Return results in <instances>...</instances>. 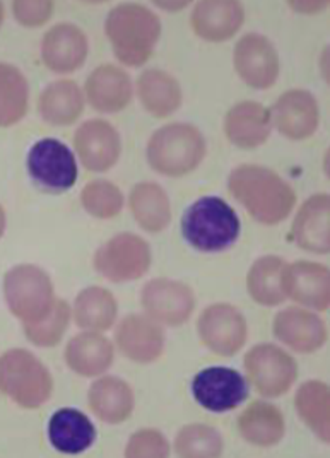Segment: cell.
<instances>
[{
	"label": "cell",
	"instance_id": "obj_1",
	"mask_svg": "<svg viewBox=\"0 0 330 458\" xmlns=\"http://www.w3.org/2000/svg\"><path fill=\"white\" fill-rule=\"evenodd\" d=\"M228 187L234 199L262 225L283 223L296 206L292 185L266 166L241 165L234 168Z\"/></svg>",
	"mask_w": 330,
	"mask_h": 458
},
{
	"label": "cell",
	"instance_id": "obj_2",
	"mask_svg": "<svg viewBox=\"0 0 330 458\" xmlns=\"http://www.w3.org/2000/svg\"><path fill=\"white\" fill-rule=\"evenodd\" d=\"M105 33L115 57L123 65L139 67L153 57L161 37V21L142 4H120L106 16Z\"/></svg>",
	"mask_w": 330,
	"mask_h": 458
},
{
	"label": "cell",
	"instance_id": "obj_3",
	"mask_svg": "<svg viewBox=\"0 0 330 458\" xmlns=\"http://www.w3.org/2000/svg\"><path fill=\"white\" fill-rule=\"evenodd\" d=\"M240 219L233 208L219 197H202L185 210L182 233L187 243L199 251H223L240 236Z\"/></svg>",
	"mask_w": 330,
	"mask_h": 458
},
{
	"label": "cell",
	"instance_id": "obj_4",
	"mask_svg": "<svg viewBox=\"0 0 330 458\" xmlns=\"http://www.w3.org/2000/svg\"><path fill=\"white\" fill-rule=\"evenodd\" d=\"M206 151V139L197 127L190 123H168L149 139L148 161L155 172L178 178L194 172Z\"/></svg>",
	"mask_w": 330,
	"mask_h": 458
},
{
	"label": "cell",
	"instance_id": "obj_5",
	"mask_svg": "<svg viewBox=\"0 0 330 458\" xmlns=\"http://www.w3.org/2000/svg\"><path fill=\"white\" fill-rule=\"evenodd\" d=\"M0 392L22 409H38L52 397L54 377L26 349H9L0 356Z\"/></svg>",
	"mask_w": 330,
	"mask_h": 458
},
{
	"label": "cell",
	"instance_id": "obj_6",
	"mask_svg": "<svg viewBox=\"0 0 330 458\" xmlns=\"http://www.w3.org/2000/svg\"><path fill=\"white\" fill-rule=\"evenodd\" d=\"M4 296L11 313L22 324L41 320L57 300L50 276L33 264H21L5 272Z\"/></svg>",
	"mask_w": 330,
	"mask_h": 458
},
{
	"label": "cell",
	"instance_id": "obj_7",
	"mask_svg": "<svg viewBox=\"0 0 330 458\" xmlns=\"http://www.w3.org/2000/svg\"><path fill=\"white\" fill-rule=\"evenodd\" d=\"M151 260V249L146 240L132 233H120L97 250L95 267L112 283H129L146 276Z\"/></svg>",
	"mask_w": 330,
	"mask_h": 458
},
{
	"label": "cell",
	"instance_id": "obj_8",
	"mask_svg": "<svg viewBox=\"0 0 330 458\" xmlns=\"http://www.w3.org/2000/svg\"><path fill=\"white\" fill-rule=\"evenodd\" d=\"M247 377L264 397H281L298 378V364L292 354L274 344H258L245 356Z\"/></svg>",
	"mask_w": 330,
	"mask_h": 458
},
{
	"label": "cell",
	"instance_id": "obj_9",
	"mask_svg": "<svg viewBox=\"0 0 330 458\" xmlns=\"http://www.w3.org/2000/svg\"><path fill=\"white\" fill-rule=\"evenodd\" d=\"M28 172L43 191H69L78 182V163L72 151L57 139H41L28 153Z\"/></svg>",
	"mask_w": 330,
	"mask_h": 458
},
{
	"label": "cell",
	"instance_id": "obj_10",
	"mask_svg": "<svg viewBox=\"0 0 330 458\" xmlns=\"http://www.w3.org/2000/svg\"><path fill=\"white\" fill-rule=\"evenodd\" d=\"M192 394L209 412H230L249 399V383L240 371L213 366L199 371L192 382Z\"/></svg>",
	"mask_w": 330,
	"mask_h": 458
},
{
	"label": "cell",
	"instance_id": "obj_11",
	"mask_svg": "<svg viewBox=\"0 0 330 458\" xmlns=\"http://www.w3.org/2000/svg\"><path fill=\"white\" fill-rule=\"evenodd\" d=\"M197 330L202 344L219 356H234L243 349L249 337L245 317L226 303L206 308L199 317Z\"/></svg>",
	"mask_w": 330,
	"mask_h": 458
},
{
	"label": "cell",
	"instance_id": "obj_12",
	"mask_svg": "<svg viewBox=\"0 0 330 458\" xmlns=\"http://www.w3.org/2000/svg\"><path fill=\"white\" fill-rule=\"evenodd\" d=\"M233 64L238 76L253 89L272 88L279 77V55L271 39L249 33L234 47Z\"/></svg>",
	"mask_w": 330,
	"mask_h": 458
},
{
	"label": "cell",
	"instance_id": "obj_13",
	"mask_svg": "<svg viewBox=\"0 0 330 458\" xmlns=\"http://www.w3.org/2000/svg\"><path fill=\"white\" fill-rule=\"evenodd\" d=\"M140 301L155 322L168 327L183 325L195 308L194 291L172 279H153L142 287Z\"/></svg>",
	"mask_w": 330,
	"mask_h": 458
},
{
	"label": "cell",
	"instance_id": "obj_14",
	"mask_svg": "<svg viewBox=\"0 0 330 458\" xmlns=\"http://www.w3.org/2000/svg\"><path fill=\"white\" fill-rule=\"evenodd\" d=\"M74 148L80 163L89 172H108L122 154V139L117 129L105 120H88L74 135Z\"/></svg>",
	"mask_w": 330,
	"mask_h": 458
},
{
	"label": "cell",
	"instance_id": "obj_15",
	"mask_svg": "<svg viewBox=\"0 0 330 458\" xmlns=\"http://www.w3.org/2000/svg\"><path fill=\"white\" fill-rule=\"evenodd\" d=\"M88 38L84 31L72 22L52 26L41 41V60L48 71L71 74L88 58Z\"/></svg>",
	"mask_w": 330,
	"mask_h": 458
},
{
	"label": "cell",
	"instance_id": "obj_16",
	"mask_svg": "<svg viewBox=\"0 0 330 458\" xmlns=\"http://www.w3.org/2000/svg\"><path fill=\"white\" fill-rule=\"evenodd\" d=\"M271 120L272 125H275V129L284 137L292 140H305L318 129V103L310 91H286L275 101L271 112Z\"/></svg>",
	"mask_w": 330,
	"mask_h": 458
},
{
	"label": "cell",
	"instance_id": "obj_17",
	"mask_svg": "<svg viewBox=\"0 0 330 458\" xmlns=\"http://www.w3.org/2000/svg\"><path fill=\"white\" fill-rule=\"evenodd\" d=\"M284 296L300 305L326 311L330 303L329 268L317 262L300 260L283 270Z\"/></svg>",
	"mask_w": 330,
	"mask_h": 458
},
{
	"label": "cell",
	"instance_id": "obj_18",
	"mask_svg": "<svg viewBox=\"0 0 330 458\" xmlns=\"http://www.w3.org/2000/svg\"><path fill=\"white\" fill-rule=\"evenodd\" d=\"M115 341L122 354L134 363H153L165 349L163 328L144 315L125 317L118 324Z\"/></svg>",
	"mask_w": 330,
	"mask_h": 458
},
{
	"label": "cell",
	"instance_id": "obj_19",
	"mask_svg": "<svg viewBox=\"0 0 330 458\" xmlns=\"http://www.w3.org/2000/svg\"><path fill=\"white\" fill-rule=\"evenodd\" d=\"M274 335L292 351L310 354L327 343V327L320 317L301 308L279 311L272 324Z\"/></svg>",
	"mask_w": 330,
	"mask_h": 458
},
{
	"label": "cell",
	"instance_id": "obj_20",
	"mask_svg": "<svg viewBox=\"0 0 330 458\" xmlns=\"http://www.w3.org/2000/svg\"><path fill=\"white\" fill-rule=\"evenodd\" d=\"M84 93L97 112L117 114L127 108L132 99V81L123 69L103 64L88 77Z\"/></svg>",
	"mask_w": 330,
	"mask_h": 458
},
{
	"label": "cell",
	"instance_id": "obj_21",
	"mask_svg": "<svg viewBox=\"0 0 330 458\" xmlns=\"http://www.w3.org/2000/svg\"><path fill=\"white\" fill-rule=\"evenodd\" d=\"M245 21V9L234 0L199 2L192 13L195 35L206 41H226L233 38Z\"/></svg>",
	"mask_w": 330,
	"mask_h": 458
},
{
	"label": "cell",
	"instance_id": "obj_22",
	"mask_svg": "<svg viewBox=\"0 0 330 458\" xmlns=\"http://www.w3.org/2000/svg\"><path fill=\"white\" fill-rule=\"evenodd\" d=\"M272 131L271 112L257 101H241L234 105L224 118L228 140L240 149H255L262 146Z\"/></svg>",
	"mask_w": 330,
	"mask_h": 458
},
{
	"label": "cell",
	"instance_id": "obj_23",
	"mask_svg": "<svg viewBox=\"0 0 330 458\" xmlns=\"http://www.w3.org/2000/svg\"><path fill=\"white\" fill-rule=\"evenodd\" d=\"M329 195L317 193L298 210L292 223V238L300 249L313 253L329 251Z\"/></svg>",
	"mask_w": 330,
	"mask_h": 458
},
{
	"label": "cell",
	"instance_id": "obj_24",
	"mask_svg": "<svg viewBox=\"0 0 330 458\" xmlns=\"http://www.w3.org/2000/svg\"><path fill=\"white\" fill-rule=\"evenodd\" d=\"M50 445L65 455H78L93 446L97 428L78 409H60L48 422Z\"/></svg>",
	"mask_w": 330,
	"mask_h": 458
},
{
	"label": "cell",
	"instance_id": "obj_25",
	"mask_svg": "<svg viewBox=\"0 0 330 458\" xmlns=\"http://www.w3.org/2000/svg\"><path fill=\"white\" fill-rule=\"evenodd\" d=\"M67 366L80 377H97L105 373L115 358L112 343L99 332H84L74 335L63 352Z\"/></svg>",
	"mask_w": 330,
	"mask_h": 458
},
{
	"label": "cell",
	"instance_id": "obj_26",
	"mask_svg": "<svg viewBox=\"0 0 330 458\" xmlns=\"http://www.w3.org/2000/svg\"><path fill=\"white\" fill-rule=\"evenodd\" d=\"M89 409L106 424H120L134 412V392L129 383L117 377H103L91 385L88 394Z\"/></svg>",
	"mask_w": 330,
	"mask_h": 458
},
{
	"label": "cell",
	"instance_id": "obj_27",
	"mask_svg": "<svg viewBox=\"0 0 330 458\" xmlns=\"http://www.w3.org/2000/svg\"><path fill=\"white\" fill-rule=\"evenodd\" d=\"M84 112V93L74 81L60 79L48 84L38 98V114L47 123L65 127Z\"/></svg>",
	"mask_w": 330,
	"mask_h": 458
},
{
	"label": "cell",
	"instance_id": "obj_28",
	"mask_svg": "<svg viewBox=\"0 0 330 458\" xmlns=\"http://www.w3.org/2000/svg\"><path fill=\"white\" fill-rule=\"evenodd\" d=\"M137 96L148 114L166 118L182 106V88L175 77L159 69H149L137 79Z\"/></svg>",
	"mask_w": 330,
	"mask_h": 458
},
{
	"label": "cell",
	"instance_id": "obj_29",
	"mask_svg": "<svg viewBox=\"0 0 330 458\" xmlns=\"http://www.w3.org/2000/svg\"><path fill=\"white\" fill-rule=\"evenodd\" d=\"M238 429L243 439L260 448L277 445L284 433L286 422L283 412L269 402H252L238 418Z\"/></svg>",
	"mask_w": 330,
	"mask_h": 458
},
{
	"label": "cell",
	"instance_id": "obj_30",
	"mask_svg": "<svg viewBox=\"0 0 330 458\" xmlns=\"http://www.w3.org/2000/svg\"><path fill=\"white\" fill-rule=\"evenodd\" d=\"M131 210L137 225L148 233H161L172 221V206L166 191L153 182H142L131 191Z\"/></svg>",
	"mask_w": 330,
	"mask_h": 458
},
{
	"label": "cell",
	"instance_id": "obj_31",
	"mask_svg": "<svg viewBox=\"0 0 330 458\" xmlns=\"http://www.w3.org/2000/svg\"><path fill=\"white\" fill-rule=\"evenodd\" d=\"M72 313L80 328L105 332L117 320V301L114 294L105 287H88L79 293Z\"/></svg>",
	"mask_w": 330,
	"mask_h": 458
},
{
	"label": "cell",
	"instance_id": "obj_32",
	"mask_svg": "<svg viewBox=\"0 0 330 458\" xmlns=\"http://www.w3.org/2000/svg\"><path fill=\"white\" fill-rule=\"evenodd\" d=\"M294 405L298 416L326 443L330 441V390L320 380L305 382L296 392Z\"/></svg>",
	"mask_w": 330,
	"mask_h": 458
},
{
	"label": "cell",
	"instance_id": "obj_33",
	"mask_svg": "<svg viewBox=\"0 0 330 458\" xmlns=\"http://www.w3.org/2000/svg\"><path fill=\"white\" fill-rule=\"evenodd\" d=\"M28 79L13 64L0 62V127H13L28 114Z\"/></svg>",
	"mask_w": 330,
	"mask_h": 458
},
{
	"label": "cell",
	"instance_id": "obj_34",
	"mask_svg": "<svg viewBox=\"0 0 330 458\" xmlns=\"http://www.w3.org/2000/svg\"><path fill=\"white\" fill-rule=\"evenodd\" d=\"M284 267L286 262L281 257L274 255L260 257L253 264L247 277V287L255 303L262 306H277L286 300L283 291Z\"/></svg>",
	"mask_w": 330,
	"mask_h": 458
},
{
	"label": "cell",
	"instance_id": "obj_35",
	"mask_svg": "<svg viewBox=\"0 0 330 458\" xmlns=\"http://www.w3.org/2000/svg\"><path fill=\"white\" fill-rule=\"evenodd\" d=\"M224 441L217 429L206 424H189L178 431L175 452L178 457L214 458L223 454Z\"/></svg>",
	"mask_w": 330,
	"mask_h": 458
},
{
	"label": "cell",
	"instance_id": "obj_36",
	"mask_svg": "<svg viewBox=\"0 0 330 458\" xmlns=\"http://www.w3.org/2000/svg\"><path fill=\"white\" fill-rule=\"evenodd\" d=\"M71 313L72 310L67 305V301L55 300L52 310L41 320L33 324H22L24 335L30 343L38 347H54L62 341L63 334L67 332Z\"/></svg>",
	"mask_w": 330,
	"mask_h": 458
},
{
	"label": "cell",
	"instance_id": "obj_37",
	"mask_svg": "<svg viewBox=\"0 0 330 458\" xmlns=\"http://www.w3.org/2000/svg\"><path fill=\"white\" fill-rule=\"evenodd\" d=\"M80 204L97 219H112L123 208V195L115 183L106 180L89 182L80 191Z\"/></svg>",
	"mask_w": 330,
	"mask_h": 458
},
{
	"label": "cell",
	"instance_id": "obj_38",
	"mask_svg": "<svg viewBox=\"0 0 330 458\" xmlns=\"http://www.w3.org/2000/svg\"><path fill=\"white\" fill-rule=\"evenodd\" d=\"M170 455V443L157 429H139L125 448L127 458H163Z\"/></svg>",
	"mask_w": 330,
	"mask_h": 458
},
{
	"label": "cell",
	"instance_id": "obj_39",
	"mask_svg": "<svg viewBox=\"0 0 330 458\" xmlns=\"http://www.w3.org/2000/svg\"><path fill=\"white\" fill-rule=\"evenodd\" d=\"M13 14L21 26L38 28L54 14V2L50 0H16L13 2Z\"/></svg>",
	"mask_w": 330,
	"mask_h": 458
},
{
	"label": "cell",
	"instance_id": "obj_40",
	"mask_svg": "<svg viewBox=\"0 0 330 458\" xmlns=\"http://www.w3.org/2000/svg\"><path fill=\"white\" fill-rule=\"evenodd\" d=\"M5 223H7V219H5V210L0 206V238H2L4 231H5Z\"/></svg>",
	"mask_w": 330,
	"mask_h": 458
},
{
	"label": "cell",
	"instance_id": "obj_41",
	"mask_svg": "<svg viewBox=\"0 0 330 458\" xmlns=\"http://www.w3.org/2000/svg\"><path fill=\"white\" fill-rule=\"evenodd\" d=\"M4 18H5V11H4V5L0 4V28H2V22H4Z\"/></svg>",
	"mask_w": 330,
	"mask_h": 458
}]
</instances>
